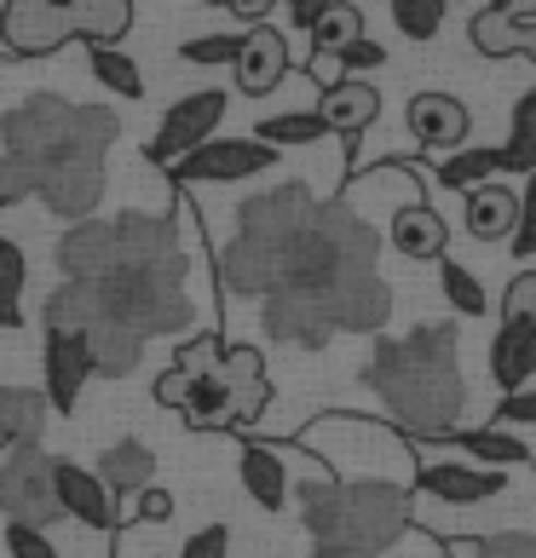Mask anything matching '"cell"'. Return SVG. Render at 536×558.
<instances>
[{
    "instance_id": "4316f807",
    "label": "cell",
    "mask_w": 536,
    "mask_h": 558,
    "mask_svg": "<svg viewBox=\"0 0 536 558\" xmlns=\"http://www.w3.org/2000/svg\"><path fill=\"white\" fill-rule=\"evenodd\" d=\"M87 70L98 87H110L116 98H144V75L121 47H87Z\"/></svg>"
},
{
    "instance_id": "74e56055",
    "label": "cell",
    "mask_w": 536,
    "mask_h": 558,
    "mask_svg": "<svg viewBox=\"0 0 536 558\" xmlns=\"http://www.w3.org/2000/svg\"><path fill=\"white\" fill-rule=\"evenodd\" d=\"M502 323H536V265L513 277V288L502 294Z\"/></svg>"
},
{
    "instance_id": "d6a6232c",
    "label": "cell",
    "mask_w": 536,
    "mask_h": 558,
    "mask_svg": "<svg viewBox=\"0 0 536 558\" xmlns=\"http://www.w3.org/2000/svg\"><path fill=\"white\" fill-rule=\"evenodd\" d=\"M393 24L404 40H432L444 24V0H393Z\"/></svg>"
},
{
    "instance_id": "7bdbcfd3",
    "label": "cell",
    "mask_w": 536,
    "mask_h": 558,
    "mask_svg": "<svg viewBox=\"0 0 536 558\" xmlns=\"http://www.w3.org/2000/svg\"><path fill=\"white\" fill-rule=\"evenodd\" d=\"M513 254L536 259V173H531V196H525V219H520V231H513Z\"/></svg>"
},
{
    "instance_id": "603a6c76",
    "label": "cell",
    "mask_w": 536,
    "mask_h": 558,
    "mask_svg": "<svg viewBox=\"0 0 536 558\" xmlns=\"http://www.w3.org/2000/svg\"><path fill=\"white\" fill-rule=\"evenodd\" d=\"M98 478H105L110 495H139V489H151V484H156V454H151V444H139V438L110 444L105 454H98Z\"/></svg>"
},
{
    "instance_id": "7dc6e473",
    "label": "cell",
    "mask_w": 536,
    "mask_h": 558,
    "mask_svg": "<svg viewBox=\"0 0 536 558\" xmlns=\"http://www.w3.org/2000/svg\"><path fill=\"white\" fill-rule=\"evenodd\" d=\"M490 7H520V0H490Z\"/></svg>"
},
{
    "instance_id": "f1b7e54d",
    "label": "cell",
    "mask_w": 536,
    "mask_h": 558,
    "mask_svg": "<svg viewBox=\"0 0 536 558\" xmlns=\"http://www.w3.org/2000/svg\"><path fill=\"white\" fill-rule=\"evenodd\" d=\"M497 173H502V150H456L439 161V184H450V191H479Z\"/></svg>"
},
{
    "instance_id": "5bb4252c",
    "label": "cell",
    "mask_w": 536,
    "mask_h": 558,
    "mask_svg": "<svg viewBox=\"0 0 536 558\" xmlns=\"http://www.w3.org/2000/svg\"><path fill=\"white\" fill-rule=\"evenodd\" d=\"M52 489H58V507H64V519L87 524V530H116V501L98 472L75 466V461H58L52 466Z\"/></svg>"
},
{
    "instance_id": "d6986e66",
    "label": "cell",
    "mask_w": 536,
    "mask_h": 558,
    "mask_svg": "<svg viewBox=\"0 0 536 558\" xmlns=\"http://www.w3.org/2000/svg\"><path fill=\"white\" fill-rule=\"evenodd\" d=\"M490 375H497L502 398L525 391L536 380V323H502L490 340Z\"/></svg>"
},
{
    "instance_id": "836d02e7",
    "label": "cell",
    "mask_w": 536,
    "mask_h": 558,
    "mask_svg": "<svg viewBox=\"0 0 536 558\" xmlns=\"http://www.w3.org/2000/svg\"><path fill=\"white\" fill-rule=\"evenodd\" d=\"M456 558H536V535L502 530V535H485V542H456Z\"/></svg>"
},
{
    "instance_id": "6da1fadb",
    "label": "cell",
    "mask_w": 536,
    "mask_h": 558,
    "mask_svg": "<svg viewBox=\"0 0 536 558\" xmlns=\"http://www.w3.org/2000/svg\"><path fill=\"white\" fill-rule=\"evenodd\" d=\"M191 259L179 247V225L162 214H116V265L93 282L52 288L40 317L47 328H121L151 345L156 335H179L191 323Z\"/></svg>"
},
{
    "instance_id": "f546056e",
    "label": "cell",
    "mask_w": 536,
    "mask_h": 558,
    "mask_svg": "<svg viewBox=\"0 0 536 558\" xmlns=\"http://www.w3.org/2000/svg\"><path fill=\"white\" fill-rule=\"evenodd\" d=\"M329 133V121L318 116V110H288V116H265L260 128H254V138L260 144H272V150H283V144H318Z\"/></svg>"
},
{
    "instance_id": "2e32d148",
    "label": "cell",
    "mask_w": 536,
    "mask_h": 558,
    "mask_svg": "<svg viewBox=\"0 0 536 558\" xmlns=\"http://www.w3.org/2000/svg\"><path fill=\"white\" fill-rule=\"evenodd\" d=\"M237 87L249 93V98H265V93H277V81L288 75V40L277 29H265L254 24L249 35H242V52H237Z\"/></svg>"
},
{
    "instance_id": "e0dca14e",
    "label": "cell",
    "mask_w": 536,
    "mask_h": 558,
    "mask_svg": "<svg viewBox=\"0 0 536 558\" xmlns=\"http://www.w3.org/2000/svg\"><path fill=\"white\" fill-rule=\"evenodd\" d=\"M525 219V196L508 191V184H479V191H467V231L479 242H513Z\"/></svg>"
},
{
    "instance_id": "484cf974",
    "label": "cell",
    "mask_w": 536,
    "mask_h": 558,
    "mask_svg": "<svg viewBox=\"0 0 536 558\" xmlns=\"http://www.w3.org/2000/svg\"><path fill=\"white\" fill-rule=\"evenodd\" d=\"M24 288H29V259L12 236H0V328L24 323Z\"/></svg>"
},
{
    "instance_id": "7a4b0ae2",
    "label": "cell",
    "mask_w": 536,
    "mask_h": 558,
    "mask_svg": "<svg viewBox=\"0 0 536 558\" xmlns=\"http://www.w3.org/2000/svg\"><path fill=\"white\" fill-rule=\"evenodd\" d=\"M121 121L105 105H70L58 93H35L0 116V208L40 196L58 219H93L105 196V150Z\"/></svg>"
},
{
    "instance_id": "5b68a950",
    "label": "cell",
    "mask_w": 536,
    "mask_h": 558,
    "mask_svg": "<svg viewBox=\"0 0 536 558\" xmlns=\"http://www.w3.org/2000/svg\"><path fill=\"white\" fill-rule=\"evenodd\" d=\"M295 495L312 558H381L416 512L404 478H306Z\"/></svg>"
},
{
    "instance_id": "83f0119b",
    "label": "cell",
    "mask_w": 536,
    "mask_h": 558,
    "mask_svg": "<svg viewBox=\"0 0 536 558\" xmlns=\"http://www.w3.org/2000/svg\"><path fill=\"white\" fill-rule=\"evenodd\" d=\"M353 40H364V12L353 0H335L312 29V58H335L341 47H353Z\"/></svg>"
},
{
    "instance_id": "3957f363",
    "label": "cell",
    "mask_w": 536,
    "mask_h": 558,
    "mask_svg": "<svg viewBox=\"0 0 536 558\" xmlns=\"http://www.w3.org/2000/svg\"><path fill=\"white\" fill-rule=\"evenodd\" d=\"M376 259H381L376 231L346 202H318L306 214L300 236L288 242L272 294L312 305L335 335H381L386 317H393V288L381 282Z\"/></svg>"
},
{
    "instance_id": "7402d4cb",
    "label": "cell",
    "mask_w": 536,
    "mask_h": 558,
    "mask_svg": "<svg viewBox=\"0 0 536 558\" xmlns=\"http://www.w3.org/2000/svg\"><path fill=\"white\" fill-rule=\"evenodd\" d=\"M184 426H196V432H231V426H242L237 421V391H231V380L219 375H196L191 380V398H184Z\"/></svg>"
},
{
    "instance_id": "ba28073f",
    "label": "cell",
    "mask_w": 536,
    "mask_h": 558,
    "mask_svg": "<svg viewBox=\"0 0 536 558\" xmlns=\"http://www.w3.org/2000/svg\"><path fill=\"white\" fill-rule=\"evenodd\" d=\"M225 121V93L219 87H202V93H184L179 105H168V116H162L156 138L144 144V156L156 161V168H174V161H184L191 150H202Z\"/></svg>"
},
{
    "instance_id": "f35d334b",
    "label": "cell",
    "mask_w": 536,
    "mask_h": 558,
    "mask_svg": "<svg viewBox=\"0 0 536 558\" xmlns=\"http://www.w3.org/2000/svg\"><path fill=\"white\" fill-rule=\"evenodd\" d=\"M179 558H231V524H202L196 535H184Z\"/></svg>"
},
{
    "instance_id": "60d3db41",
    "label": "cell",
    "mask_w": 536,
    "mask_h": 558,
    "mask_svg": "<svg viewBox=\"0 0 536 558\" xmlns=\"http://www.w3.org/2000/svg\"><path fill=\"white\" fill-rule=\"evenodd\" d=\"M133 519H144V524H168L174 519V495L168 489H139V501H133Z\"/></svg>"
},
{
    "instance_id": "c3c4849f",
    "label": "cell",
    "mask_w": 536,
    "mask_h": 558,
    "mask_svg": "<svg viewBox=\"0 0 536 558\" xmlns=\"http://www.w3.org/2000/svg\"><path fill=\"white\" fill-rule=\"evenodd\" d=\"M444 7H450V0H444Z\"/></svg>"
},
{
    "instance_id": "30bf717a",
    "label": "cell",
    "mask_w": 536,
    "mask_h": 558,
    "mask_svg": "<svg viewBox=\"0 0 536 558\" xmlns=\"http://www.w3.org/2000/svg\"><path fill=\"white\" fill-rule=\"evenodd\" d=\"M40 368H47L52 415H75L81 391H87V380L98 375L87 335H75V328H47V340H40Z\"/></svg>"
},
{
    "instance_id": "4dcf8cb0",
    "label": "cell",
    "mask_w": 536,
    "mask_h": 558,
    "mask_svg": "<svg viewBox=\"0 0 536 558\" xmlns=\"http://www.w3.org/2000/svg\"><path fill=\"white\" fill-rule=\"evenodd\" d=\"M502 168L508 173H536V87L520 98V110H513V133L502 144Z\"/></svg>"
},
{
    "instance_id": "8992f818",
    "label": "cell",
    "mask_w": 536,
    "mask_h": 558,
    "mask_svg": "<svg viewBox=\"0 0 536 558\" xmlns=\"http://www.w3.org/2000/svg\"><path fill=\"white\" fill-rule=\"evenodd\" d=\"M312 208H318V196L306 191V184H277V191L242 202L237 236H231V247L219 254L225 294H249V300L272 294L288 242L300 236V225H306V214H312Z\"/></svg>"
},
{
    "instance_id": "9c48e42d",
    "label": "cell",
    "mask_w": 536,
    "mask_h": 558,
    "mask_svg": "<svg viewBox=\"0 0 536 558\" xmlns=\"http://www.w3.org/2000/svg\"><path fill=\"white\" fill-rule=\"evenodd\" d=\"M277 168V150L260 138H209L202 150H191L184 161H174V184H242Z\"/></svg>"
},
{
    "instance_id": "bcb514c9",
    "label": "cell",
    "mask_w": 536,
    "mask_h": 558,
    "mask_svg": "<svg viewBox=\"0 0 536 558\" xmlns=\"http://www.w3.org/2000/svg\"><path fill=\"white\" fill-rule=\"evenodd\" d=\"M202 7H231V0H202Z\"/></svg>"
},
{
    "instance_id": "8d00e7d4",
    "label": "cell",
    "mask_w": 536,
    "mask_h": 558,
    "mask_svg": "<svg viewBox=\"0 0 536 558\" xmlns=\"http://www.w3.org/2000/svg\"><path fill=\"white\" fill-rule=\"evenodd\" d=\"M7 553L12 558H58L47 530H40V524H17V519H7Z\"/></svg>"
},
{
    "instance_id": "e575fe53",
    "label": "cell",
    "mask_w": 536,
    "mask_h": 558,
    "mask_svg": "<svg viewBox=\"0 0 536 558\" xmlns=\"http://www.w3.org/2000/svg\"><path fill=\"white\" fill-rule=\"evenodd\" d=\"M225 363V340L219 335H196V340H184L179 351H174V368H184V375H214V368Z\"/></svg>"
},
{
    "instance_id": "ffe728a7",
    "label": "cell",
    "mask_w": 536,
    "mask_h": 558,
    "mask_svg": "<svg viewBox=\"0 0 536 558\" xmlns=\"http://www.w3.org/2000/svg\"><path fill=\"white\" fill-rule=\"evenodd\" d=\"M47 391L35 386H0V449H29L40 444V432H47Z\"/></svg>"
},
{
    "instance_id": "1f68e13d",
    "label": "cell",
    "mask_w": 536,
    "mask_h": 558,
    "mask_svg": "<svg viewBox=\"0 0 536 558\" xmlns=\"http://www.w3.org/2000/svg\"><path fill=\"white\" fill-rule=\"evenodd\" d=\"M439 288H444V300L456 305L462 317H485V282L467 271V265L456 259H439Z\"/></svg>"
},
{
    "instance_id": "ac0fdd59",
    "label": "cell",
    "mask_w": 536,
    "mask_h": 558,
    "mask_svg": "<svg viewBox=\"0 0 536 558\" xmlns=\"http://www.w3.org/2000/svg\"><path fill=\"white\" fill-rule=\"evenodd\" d=\"M318 116L329 121V133H341L346 144H358V133L381 116V93L369 87V81H353V75H346V81H335V87H323Z\"/></svg>"
},
{
    "instance_id": "d590c367",
    "label": "cell",
    "mask_w": 536,
    "mask_h": 558,
    "mask_svg": "<svg viewBox=\"0 0 536 558\" xmlns=\"http://www.w3.org/2000/svg\"><path fill=\"white\" fill-rule=\"evenodd\" d=\"M237 52H242V35H196L179 47L184 64H237Z\"/></svg>"
},
{
    "instance_id": "44dd1931",
    "label": "cell",
    "mask_w": 536,
    "mask_h": 558,
    "mask_svg": "<svg viewBox=\"0 0 536 558\" xmlns=\"http://www.w3.org/2000/svg\"><path fill=\"white\" fill-rule=\"evenodd\" d=\"M242 489H249V501L265 507V512H283L288 507V466L272 444H242Z\"/></svg>"
},
{
    "instance_id": "7c38bea8",
    "label": "cell",
    "mask_w": 536,
    "mask_h": 558,
    "mask_svg": "<svg viewBox=\"0 0 536 558\" xmlns=\"http://www.w3.org/2000/svg\"><path fill=\"white\" fill-rule=\"evenodd\" d=\"M467 40L485 58H536V0H520V7H485L473 12Z\"/></svg>"
},
{
    "instance_id": "277c9868",
    "label": "cell",
    "mask_w": 536,
    "mask_h": 558,
    "mask_svg": "<svg viewBox=\"0 0 536 558\" xmlns=\"http://www.w3.org/2000/svg\"><path fill=\"white\" fill-rule=\"evenodd\" d=\"M364 386L381 398L386 421L404 438H439V444L456 438L462 403H467V380L456 363V328L427 323L398 340L381 335L364 363Z\"/></svg>"
},
{
    "instance_id": "b9f144b4",
    "label": "cell",
    "mask_w": 536,
    "mask_h": 558,
    "mask_svg": "<svg viewBox=\"0 0 536 558\" xmlns=\"http://www.w3.org/2000/svg\"><path fill=\"white\" fill-rule=\"evenodd\" d=\"M184 398H191V375H184V368H162L156 375V403L162 409H184Z\"/></svg>"
},
{
    "instance_id": "ee69618b",
    "label": "cell",
    "mask_w": 536,
    "mask_h": 558,
    "mask_svg": "<svg viewBox=\"0 0 536 558\" xmlns=\"http://www.w3.org/2000/svg\"><path fill=\"white\" fill-rule=\"evenodd\" d=\"M329 7H335V0H288V17H295V29L312 35V29H318V17H323Z\"/></svg>"
},
{
    "instance_id": "f6af8a7d",
    "label": "cell",
    "mask_w": 536,
    "mask_h": 558,
    "mask_svg": "<svg viewBox=\"0 0 536 558\" xmlns=\"http://www.w3.org/2000/svg\"><path fill=\"white\" fill-rule=\"evenodd\" d=\"M272 7H277V0H231V7H225V12H237L242 24H260V17L272 12Z\"/></svg>"
},
{
    "instance_id": "9a60e30c",
    "label": "cell",
    "mask_w": 536,
    "mask_h": 558,
    "mask_svg": "<svg viewBox=\"0 0 536 558\" xmlns=\"http://www.w3.org/2000/svg\"><path fill=\"white\" fill-rule=\"evenodd\" d=\"M409 133H416L421 150H456V144H467L473 121H467V105L450 93H416L409 98Z\"/></svg>"
},
{
    "instance_id": "ab89813d",
    "label": "cell",
    "mask_w": 536,
    "mask_h": 558,
    "mask_svg": "<svg viewBox=\"0 0 536 558\" xmlns=\"http://www.w3.org/2000/svg\"><path fill=\"white\" fill-rule=\"evenodd\" d=\"M497 426H536V386L508 391V398L497 403Z\"/></svg>"
},
{
    "instance_id": "d4e9b609",
    "label": "cell",
    "mask_w": 536,
    "mask_h": 558,
    "mask_svg": "<svg viewBox=\"0 0 536 558\" xmlns=\"http://www.w3.org/2000/svg\"><path fill=\"white\" fill-rule=\"evenodd\" d=\"M456 444H462V454H473V466H490V472L536 461V454H531V444H525L513 426H479V432H456Z\"/></svg>"
},
{
    "instance_id": "4fadbf2b",
    "label": "cell",
    "mask_w": 536,
    "mask_h": 558,
    "mask_svg": "<svg viewBox=\"0 0 536 558\" xmlns=\"http://www.w3.org/2000/svg\"><path fill=\"white\" fill-rule=\"evenodd\" d=\"M116 265V219H81L58 236V271L64 282H93Z\"/></svg>"
},
{
    "instance_id": "8fae6325",
    "label": "cell",
    "mask_w": 536,
    "mask_h": 558,
    "mask_svg": "<svg viewBox=\"0 0 536 558\" xmlns=\"http://www.w3.org/2000/svg\"><path fill=\"white\" fill-rule=\"evenodd\" d=\"M416 495H427L439 507H479V501H497L502 495V472L467 466V461H427L416 472Z\"/></svg>"
},
{
    "instance_id": "52a82bcc",
    "label": "cell",
    "mask_w": 536,
    "mask_h": 558,
    "mask_svg": "<svg viewBox=\"0 0 536 558\" xmlns=\"http://www.w3.org/2000/svg\"><path fill=\"white\" fill-rule=\"evenodd\" d=\"M52 466H58V454H47L40 444L0 454V512H7V519H17V524L52 530L58 519H64L58 489H52Z\"/></svg>"
},
{
    "instance_id": "cb8c5ba5",
    "label": "cell",
    "mask_w": 536,
    "mask_h": 558,
    "mask_svg": "<svg viewBox=\"0 0 536 558\" xmlns=\"http://www.w3.org/2000/svg\"><path fill=\"white\" fill-rule=\"evenodd\" d=\"M444 242H450V231H444L439 208L409 202V208L393 214V247H398L404 259H444Z\"/></svg>"
}]
</instances>
